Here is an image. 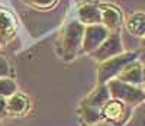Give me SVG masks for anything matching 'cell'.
Wrapping results in <instances>:
<instances>
[{
    "label": "cell",
    "mask_w": 145,
    "mask_h": 126,
    "mask_svg": "<svg viewBox=\"0 0 145 126\" xmlns=\"http://www.w3.org/2000/svg\"><path fill=\"white\" fill-rule=\"evenodd\" d=\"M109 29L105 28L102 23L96 25H87L84 26V33H83V42H81V52L84 54H91L96 51L109 36Z\"/></svg>",
    "instance_id": "cell-5"
},
{
    "label": "cell",
    "mask_w": 145,
    "mask_h": 126,
    "mask_svg": "<svg viewBox=\"0 0 145 126\" xmlns=\"http://www.w3.org/2000/svg\"><path fill=\"white\" fill-rule=\"evenodd\" d=\"M83 33H84V25L80 23L78 20L68 22L64 26L57 44L59 55L63 57V59L71 61L81 52Z\"/></svg>",
    "instance_id": "cell-1"
},
{
    "label": "cell",
    "mask_w": 145,
    "mask_h": 126,
    "mask_svg": "<svg viewBox=\"0 0 145 126\" xmlns=\"http://www.w3.org/2000/svg\"><path fill=\"white\" fill-rule=\"evenodd\" d=\"M18 28V20L15 15L6 7L0 6V42L10 39Z\"/></svg>",
    "instance_id": "cell-10"
},
{
    "label": "cell",
    "mask_w": 145,
    "mask_h": 126,
    "mask_svg": "<svg viewBox=\"0 0 145 126\" xmlns=\"http://www.w3.org/2000/svg\"><path fill=\"white\" fill-rule=\"evenodd\" d=\"M109 99H110V93H109L107 84H97V86H96V89H93L83 100L87 104H90V106L102 109Z\"/></svg>",
    "instance_id": "cell-13"
},
{
    "label": "cell",
    "mask_w": 145,
    "mask_h": 126,
    "mask_svg": "<svg viewBox=\"0 0 145 126\" xmlns=\"http://www.w3.org/2000/svg\"><path fill=\"white\" fill-rule=\"evenodd\" d=\"M7 115V109H6V99L0 97V119H3Z\"/></svg>",
    "instance_id": "cell-18"
},
{
    "label": "cell",
    "mask_w": 145,
    "mask_h": 126,
    "mask_svg": "<svg viewBox=\"0 0 145 126\" xmlns=\"http://www.w3.org/2000/svg\"><path fill=\"white\" fill-rule=\"evenodd\" d=\"M29 5H32L36 9H41V10H48V9H52L58 0H28Z\"/></svg>",
    "instance_id": "cell-16"
},
{
    "label": "cell",
    "mask_w": 145,
    "mask_h": 126,
    "mask_svg": "<svg viewBox=\"0 0 145 126\" xmlns=\"http://www.w3.org/2000/svg\"><path fill=\"white\" fill-rule=\"evenodd\" d=\"M81 126H112V125H109L107 122H99V123H94V125H81Z\"/></svg>",
    "instance_id": "cell-20"
},
{
    "label": "cell",
    "mask_w": 145,
    "mask_h": 126,
    "mask_svg": "<svg viewBox=\"0 0 145 126\" xmlns=\"http://www.w3.org/2000/svg\"><path fill=\"white\" fill-rule=\"evenodd\" d=\"M102 25L109 29V32H119L123 25V13L118 6L110 3H99Z\"/></svg>",
    "instance_id": "cell-7"
},
{
    "label": "cell",
    "mask_w": 145,
    "mask_h": 126,
    "mask_svg": "<svg viewBox=\"0 0 145 126\" xmlns=\"http://www.w3.org/2000/svg\"><path fill=\"white\" fill-rule=\"evenodd\" d=\"M142 83L145 84V65H142Z\"/></svg>",
    "instance_id": "cell-21"
},
{
    "label": "cell",
    "mask_w": 145,
    "mask_h": 126,
    "mask_svg": "<svg viewBox=\"0 0 145 126\" xmlns=\"http://www.w3.org/2000/svg\"><path fill=\"white\" fill-rule=\"evenodd\" d=\"M0 78H10V65L2 55H0Z\"/></svg>",
    "instance_id": "cell-17"
},
{
    "label": "cell",
    "mask_w": 145,
    "mask_h": 126,
    "mask_svg": "<svg viewBox=\"0 0 145 126\" xmlns=\"http://www.w3.org/2000/svg\"><path fill=\"white\" fill-rule=\"evenodd\" d=\"M107 89H109V93H110L112 99L120 100V102L126 103L131 107L138 106L142 102H145L144 90L139 86H132V84L119 81L115 78L107 83Z\"/></svg>",
    "instance_id": "cell-3"
},
{
    "label": "cell",
    "mask_w": 145,
    "mask_h": 126,
    "mask_svg": "<svg viewBox=\"0 0 145 126\" xmlns=\"http://www.w3.org/2000/svg\"><path fill=\"white\" fill-rule=\"evenodd\" d=\"M77 15H78V22L83 23L84 26H87V25L102 23L100 10H99V2L87 0V2L81 3V5L78 6Z\"/></svg>",
    "instance_id": "cell-8"
},
{
    "label": "cell",
    "mask_w": 145,
    "mask_h": 126,
    "mask_svg": "<svg viewBox=\"0 0 145 126\" xmlns=\"http://www.w3.org/2000/svg\"><path fill=\"white\" fill-rule=\"evenodd\" d=\"M102 120L112 126H125L132 115V107L116 99H109L100 109Z\"/></svg>",
    "instance_id": "cell-4"
},
{
    "label": "cell",
    "mask_w": 145,
    "mask_h": 126,
    "mask_svg": "<svg viewBox=\"0 0 145 126\" xmlns=\"http://www.w3.org/2000/svg\"><path fill=\"white\" fill-rule=\"evenodd\" d=\"M126 31L137 38H145V13L144 12H135L131 15L125 22Z\"/></svg>",
    "instance_id": "cell-14"
},
{
    "label": "cell",
    "mask_w": 145,
    "mask_h": 126,
    "mask_svg": "<svg viewBox=\"0 0 145 126\" xmlns=\"http://www.w3.org/2000/svg\"><path fill=\"white\" fill-rule=\"evenodd\" d=\"M77 115L81 120V125H94V123L102 122L100 109L87 104L84 100H81L78 107H77Z\"/></svg>",
    "instance_id": "cell-12"
},
{
    "label": "cell",
    "mask_w": 145,
    "mask_h": 126,
    "mask_svg": "<svg viewBox=\"0 0 145 126\" xmlns=\"http://www.w3.org/2000/svg\"><path fill=\"white\" fill-rule=\"evenodd\" d=\"M138 54V57H137V61L139 62L141 65H145V46H142L139 51L137 52Z\"/></svg>",
    "instance_id": "cell-19"
},
{
    "label": "cell",
    "mask_w": 145,
    "mask_h": 126,
    "mask_svg": "<svg viewBox=\"0 0 145 126\" xmlns=\"http://www.w3.org/2000/svg\"><path fill=\"white\" fill-rule=\"evenodd\" d=\"M116 80L119 81H123L132 86H142V65L139 64L138 61H134L128 64L122 71L119 72V75L116 77Z\"/></svg>",
    "instance_id": "cell-11"
},
{
    "label": "cell",
    "mask_w": 145,
    "mask_h": 126,
    "mask_svg": "<svg viewBox=\"0 0 145 126\" xmlns=\"http://www.w3.org/2000/svg\"><path fill=\"white\" fill-rule=\"evenodd\" d=\"M138 54L132 52H122L116 57H112L106 61L99 62L97 67V84H107L110 80H115L119 72L122 71L128 64L137 61Z\"/></svg>",
    "instance_id": "cell-2"
},
{
    "label": "cell",
    "mask_w": 145,
    "mask_h": 126,
    "mask_svg": "<svg viewBox=\"0 0 145 126\" xmlns=\"http://www.w3.org/2000/svg\"><path fill=\"white\" fill-rule=\"evenodd\" d=\"M18 91V86L12 78H0V97L7 99Z\"/></svg>",
    "instance_id": "cell-15"
},
{
    "label": "cell",
    "mask_w": 145,
    "mask_h": 126,
    "mask_svg": "<svg viewBox=\"0 0 145 126\" xmlns=\"http://www.w3.org/2000/svg\"><path fill=\"white\" fill-rule=\"evenodd\" d=\"M7 115L10 116H25L31 110V100L23 93H15L6 99Z\"/></svg>",
    "instance_id": "cell-9"
},
{
    "label": "cell",
    "mask_w": 145,
    "mask_h": 126,
    "mask_svg": "<svg viewBox=\"0 0 145 126\" xmlns=\"http://www.w3.org/2000/svg\"><path fill=\"white\" fill-rule=\"evenodd\" d=\"M123 52V44H122V38H120L119 32H110L109 36L105 39V42L93 51L90 55L96 59V61H106L112 57H116L119 54Z\"/></svg>",
    "instance_id": "cell-6"
},
{
    "label": "cell",
    "mask_w": 145,
    "mask_h": 126,
    "mask_svg": "<svg viewBox=\"0 0 145 126\" xmlns=\"http://www.w3.org/2000/svg\"><path fill=\"white\" fill-rule=\"evenodd\" d=\"M141 87H142V90H144V94H145V84H142Z\"/></svg>",
    "instance_id": "cell-22"
},
{
    "label": "cell",
    "mask_w": 145,
    "mask_h": 126,
    "mask_svg": "<svg viewBox=\"0 0 145 126\" xmlns=\"http://www.w3.org/2000/svg\"><path fill=\"white\" fill-rule=\"evenodd\" d=\"M142 44H144V46H145V38H142Z\"/></svg>",
    "instance_id": "cell-23"
}]
</instances>
